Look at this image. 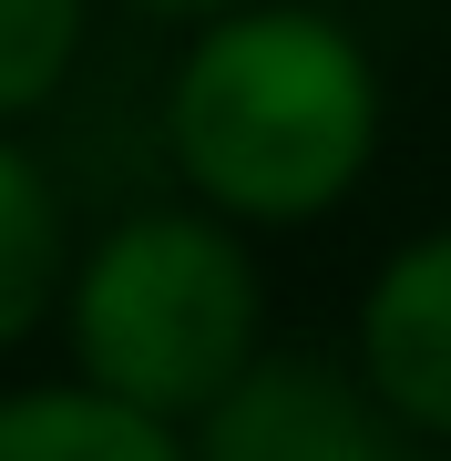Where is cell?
<instances>
[{
	"label": "cell",
	"mask_w": 451,
	"mask_h": 461,
	"mask_svg": "<svg viewBox=\"0 0 451 461\" xmlns=\"http://www.w3.org/2000/svg\"><path fill=\"white\" fill-rule=\"evenodd\" d=\"M380 144V72L318 11H236L175 72V165L226 215H329Z\"/></svg>",
	"instance_id": "6da1fadb"
},
{
	"label": "cell",
	"mask_w": 451,
	"mask_h": 461,
	"mask_svg": "<svg viewBox=\"0 0 451 461\" xmlns=\"http://www.w3.org/2000/svg\"><path fill=\"white\" fill-rule=\"evenodd\" d=\"M72 339H83L93 390L134 400L154 420L216 411L257 359V277L236 236L195 215H144V226L103 236L72 297Z\"/></svg>",
	"instance_id": "7a4b0ae2"
},
{
	"label": "cell",
	"mask_w": 451,
	"mask_h": 461,
	"mask_svg": "<svg viewBox=\"0 0 451 461\" xmlns=\"http://www.w3.org/2000/svg\"><path fill=\"white\" fill-rule=\"evenodd\" d=\"M205 461H380V420L329 359H247L205 411Z\"/></svg>",
	"instance_id": "3957f363"
},
{
	"label": "cell",
	"mask_w": 451,
	"mask_h": 461,
	"mask_svg": "<svg viewBox=\"0 0 451 461\" xmlns=\"http://www.w3.org/2000/svg\"><path fill=\"white\" fill-rule=\"evenodd\" d=\"M359 359L401 420L451 441V236H420L380 267V287L359 308Z\"/></svg>",
	"instance_id": "277c9868"
},
{
	"label": "cell",
	"mask_w": 451,
	"mask_h": 461,
	"mask_svg": "<svg viewBox=\"0 0 451 461\" xmlns=\"http://www.w3.org/2000/svg\"><path fill=\"white\" fill-rule=\"evenodd\" d=\"M0 461H185L175 430L113 390H21L0 400Z\"/></svg>",
	"instance_id": "5b68a950"
},
{
	"label": "cell",
	"mask_w": 451,
	"mask_h": 461,
	"mask_svg": "<svg viewBox=\"0 0 451 461\" xmlns=\"http://www.w3.org/2000/svg\"><path fill=\"white\" fill-rule=\"evenodd\" d=\"M51 287H62V205L32 154L0 144V348L51 308Z\"/></svg>",
	"instance_id": "8992f818"
},
{
	"label": "cell",
	"mask_w": 451,
	"mask_h": 461,
	"mask_svg": "<svg viewBox=\"0 0 451 461\" xmlns=\"http://www.w3.org/2000/svg\"><path fill=\"white\" fill-rule=\"evenodd\" d=\"M83 41V0H0V123L51 103V83L72 72Z\"/></svg>",
	"instance_id": "52a82bcc"
},
{
	"label": "cell",
	"mask_w": 451,
	"mask_h": 461,
	"mask_svg": "<svg viewBox=\"0 0 451 461\" xmlns=\"http://www.w3.org/2000/svg\"><path fill=\"white\" fill-rule=\"evenodd\" d=\"M154 11H236V0H154Z\"/></svg>",
	"instance_id": "ba28073f"
}]
</instances>
